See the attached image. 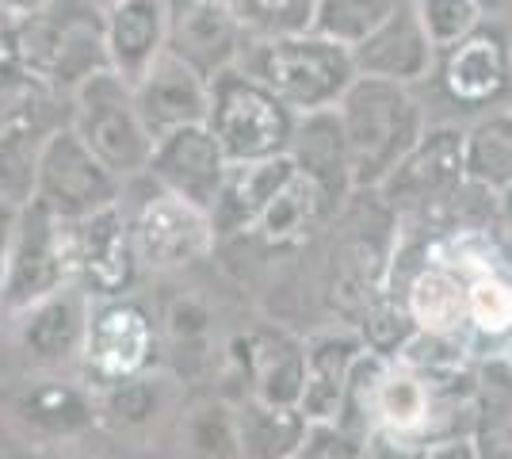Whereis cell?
Returning <instances> with one entry per match:
<instances>
[{
    "label": "cell",
    "mask_w": 512,
    "mask_h": 459,
    "mask_svg": "<svg viewBox=\"0 0 512 459\" xmlns=\"http://www.w3.org/2000/svg\"><path fill=\"white\" fill-rule=\"evenodd\" d=\"M20 66L50 92H73L85 77L107 69L104 4L39 0L16 20Z\"/></svg>",
    "instance_id": "obj_2"
},
{
    "label": "cell",
    "mask_w": 512,
    "mask_h": 459,
    "mask_svg": "<svg viewBox=\"0 0 512 459\" xmlns=\"http://www.w3.org/2000/svg\"><path fill=\"white\" fill-rule=\"evenodd\" d=\"M241 364L253 379V394L279 406H299L306 383V349L287 333H249L241 341Z\"/></svg>",
    "instance_id": "obj_24"
},
{
    "label": "cell",
    "mask_w": 512,
    "mask_h": 459,
    "mask_svg": "<svg viewBox=\"0 0 512 459\" xmlns=\"http://www.w3.org/2000/svg\"><path fill=\"white\" fill-rule=\"evenodd\" d=\"M226 153L218 146V138L211 134L207 123H192V127H180V131L165 134L153 142L150 157V176L153 184L169 188L172 196L188 199L199 211L211 215L214 199L222 192V180H226Z\"/></svg>",
    "instance_id": "obj_14"
},
{
    "label": "cell",
    "mask_w": 512,
    "mask_h": 459,
    "mask_svg": "<svg viewBox=\"0 0 512 459\" xmlns=\"http://www.w3.org/2000/svg\"><path fill=\"white\" fill-rule=\"evenodd\" d=\"M512 429V364L505 356H482L474 364V440L501 448Z\"/></svg>",
    "instance_id": "obj_30"
},
{
    "label": "cell",
    "mask_w": 512,
    "mask_h": 459,
    "mask_svg": "<svg viewBox=\"0 0 512 459\" xmlns=\"http://www.w3.org/2000/svg\"><path fill=\"white\" fill-rule=\"evenodd\" d=\"M363 459H425V444H409V440H394L371 429L363 437Z\"/></svg>",
    "instance_id": "obj_41"
},
{
    "label": "cell",
    "mask_w": 512,
    "mask_h": 459,
    "mask_svg": "<svg viewBox=\"0 0 512 459\" xmlns=\"http://www.w3.org/2000/svg\"><path fill=\"white\" fill-rule=\"evenodd\" d=\"M237 66L256 77L268 92H276L295 115L337 108L344 88L356 81L352 50L318 31L249 39Z\"/></svg>",
    "instance_id": "obj_3"
},
{
    "label": "cell",
    "mask_w": 512,
    "mask_h": 459,
    "mask_svg": "<svg viewBox=\"0 0 512 459\" xmlns=\"http://www.w3.org/2000/svg\"><path fill=\"white\" fill-rule=\"evenodd\" d=\"M333 215L337 211L329 207V199L321 196L318 184L295 169V173L287 176V184L268 199V207L260 211V219L253 222L249 234L264 249H295L314 230H321L325 222H333Z\"/></svg>",
    "instance_id": "obj_22"
},
{
    "label": "cell",
    "mask_w": 512,
    "mask_h": 459,
    "mask_svg": "<svg viewBox=\"0 0 512 459\" xmlns=\"http://www.w3.org/2000/svg\"><path fill=\"white\" fill-rule=\"evenodd\" d=\"M134 104L146 123V131L157 138L192 127V123H207L211 111V81L199 77L188 62H180L176 54H161L138 81H134Z\"/></svg>",
    "instance_id": "obj_16"
},
{
    "label": "cell",
    "mask_w": 512,
    "mask_h": 459,
    "mask_svg": "<svg viewBox=\"0 0 512 459\" xmlns=\"http://www.w3.org/2000/svg\"><path fill=\"white\" fill-rule=\"evenodd\" d=\"M65 276H69V261H65L62 219L46 203L31 199L27 207H20L4 249V280H0L4 306L27 310L65 287Z\"/></svg>",
    "instance_id": "obj_9"
},
{
    "label": "cell",
    "mask_w": 512,
    "mask_h": 459,
    "mask_svg": "<svg viewBox=\"0 0 512 459\" xmlns=\"http://www.w3.org/2000/svg\"><path fill=\"white\" fill-rule=\"evenodd\" d=\"M69 272L100 299H123L138 280V253L130 241L123 199L85 219H62Z\"/></svg>",
    "instance_id": "obj_11"
},
{
    "label": "cell",
    "mask_w": 512,
    "mask_h": 459,
    "mask_svg": "<svg viewBox=\"0 0 512 459\" xmlns=\"http://www.w3.org/2000/svg\"><path fill=\"white\" fill-rule=\"evenodd\" d=\"M478 4V12H482V20H497L505 23L512 16V0H474Z\"/></svg>",
    "instance_id": "obj_44"
},
{
    "label": "cell",
    "mask_w": 512,
    "mask_h": 459,
    "mask_svg": "<svg viewBox=\"0 0 512 459\" xmlns=\"http://www.w3.org/2000/svg\"><path fill=\"white\" fill-rule=\"evenodd\" d=\"M104 406L115 421L142 425L157 410V387H153V379H146V375H130L123 383L104 387Z\"/></svg>",
    "instance_id": "obj_39"
},
{
    "label": "cell",
    "mask_w": 512,
    "mask_h": 459,
    "mask_svg": "<svg viewBox=\"0 0 512 459\" xmlns=\"http://www.w3.org/2000/svg\"><path fill=\"white\" fill-rule=\"evenodd\" d=\"M486 459H512V444H501V448L486 452Z\"/></svg>",
    "instance_id": "obj_47"
},
{
    "label": "cell",
    "mask_w": 512,
    "mask_h": 459,
    "mask_svg": "<svg viewBox=\"0 0 512 459\" xmlns=\"http://www.w3.org/2000/svg\"><path fill=\"white\" fill-rule=\"evenodd\" d=\"M46 96H50V88H43L23 69L12 77H0V131L27 123V119H43Z\"/></svg>",
    "instance_id": "obj_38"
},
{
    "label": "cell",
    "mask_w": 512,
    "mask_h": 459,
    "mask_svg": "<svg viewBox=\"0 0 512 459\" xmlns=\"http://www.w3.org/2000/svg\"><path fill=\"white\" fill-rule=\"evenodd\" d=\"M123 180L104 169V161L81 142L73 123H62L46 134L39 157L35 199L46 203L58 219H85L123 199Z\"/></svg>",
    "instance_id": "obj_7"
},
{
    "label": "cell",
    "mask_w": 512,
    "mask_h": 459,
    "mask_svg": "<svg viewBox=\"0 0 512 459\" xmlns=\"http://www.w3.org/2000/svg\"><path fill=\"white\" fill-rule=\"evenodd\" d=\"M107 66L138 81L169 50V0H115L104 8Z\"/></svg>",
    "instance_id": "obj_17"
},
{
    "label": "cell",
    "mask_w": 512,
    "mask_h": 459,
    "mask_svg": "<svg viewBox=\"0 0 512 459\" xmlns=\"http://www.w3.org/2000/svg\"><path fill=\"white\" fill-rule=\"evenodd\" d=\"M20 39H16V20L0 12V77L20 73Z\"/></svg>",
    "instance_id": "obj_43"
},
{
    "label": "cell",
    "mask_w": 512,
    "mask_h": 459,
    "mask_svg": "<svg viewBox=\"0 0 512 459\" xmlns=\"http://www.w3.org/2000/svg\"><path fill=\"white\" fill-rule=\"evenodd\" d=\"M54 131L46 119H27L8 131H0V203L27 207L39 184V157H43L46 134Z\"/></svg>",
    "instance_id": "obj_27"
},
{
    "label": "cell",
    "mask_w": 512,
    "mask_h": 459,
    "mask_svg": "<svg viewBox=\"0 0 512 459\" xmlns=\"http://www.w3.org/2000/svg\"><path fill=\"white\" fill-rule=\"evenodd\" d=\"M237 440H241V459H295L306 440L310 421L302 417L299 406H279L264 398H249L237 410Z\"/></svg>",
    "instance_id": "obj_26"
},
{
    "label": "cell",
    "mask_w": 512,
    "mask_h": 459,
    "mask_svg": "<svg viewBox=\"0 0 512 459\" xmlns=\"http://www.w3.org/2000/svg\"><path fill=\"white\" fill-rule=\"evenodd\" d=\"M467 184V127L428 123L375 188L394 219H444Z\"/></svg>",
    "instance_id": "obj_5"
},
{
    "label": "cell",
    "mask_w": 512,
    "mask_h": 459,
    "mask_svg": "<svg viewBox=\"0 0 512 459\" xmlns=\"http://www.w3.org/2000/svg\"><path fill=\"white\" fill-rule=\"evenodd\" d=\"M402 299H406L421 333L463 337V329H467V284H463L459 268H451L444 257L421 264L402 291Z\"/></svg>",
    "instance_id": "obj_23"
},
{
    "label": "cell",
    "mask_w": 512,
    "mask_h": 459,
    "mask_svg": "<svg viewBox=\"0 0 512 459\" xmlns=\"http://www.w3.org/2000/svg\"><path fill=\"white\" fill-rule=\"evenodd\" d=\"M230 8L253 39L295 35V31H310L314 23V0H234Z\"/></svg>",
    "instance_id": "obj_34"
},
{
    "label": "cell",
    "mask_w": 512,
    "mask_h": 459,
    "mask_svg": "<svg viewBox=\"0 0 512 459\" xmlns=\"http://www.w3.org/2000/svg\"><path fill=\"white\" fill-rule=\"evenodd\" d=\"M501 222L509 226V234H512V184L501 192Z\"/></svg>",
    "instance_id": "obj_46"
},
{
    "label": "cell",
    "mask_w": 512,
    "mask_h": 459,
    "mask_svg": "<svg viewBox=\"0 0 512 459\" xmlns=\"http://www.w3.org/2000/svg\"><path fill=\"white\" fill-rule=\"evenodd\" d=\"M146 196L138 199V207L127 211L130 222V241H134V253L138 264H146L153 272H172V268H184V264L199 261L203 253H211L214 238V222L207 211H199L188 199L172 196L169 188L153 184L146 176Z\"/></svg>",
    "instance_id": "obj_8"
},
{
    "label": "cell",
    "mask_w": 512,
    "mask_h": 459,
    "mask_svg": "<svg viewBox=\"0 0 512 459\" xmlns=\"http://www.w3.org/2000/svg\"><path fill=\"white\" fill-rule=\"evenodd\" d=\"M287 157L295 161V169L302 176H310L318 184L321 196L329 199L333 211H341L344 199L356 192L337 108L299 115L295 119V134H291V146H287Z\"/></svg>",
    "instance_id": "obj_19"
},
{
    "label": "cell",
    "mask_w": 512,
    "mask_h": 459,
    "mask_svg": "<svg viewBox=\"0 0 512 459\" xmlns=\"http://www.w3.org/2000/svg\"><path fill=\"white\" fill-rule=\"evenodd\" d=\"M371 429L409 444L436 440V402L425 375L406 360H386L371 391Z\"/></svg>",
    "instance_id": "obj_18"
},
{
    "label": "cell",
    "mask_w": 512,
    "mask_h": 459,
    "mask_svg": "<svg viewBox=\"0 0 512 459\" xmlns=\"http://www.w3.org/2000/svg\"><path fill=\"white\" fill-rule=\"evenodd\" d=\"M363 352L360 333H325L306 345V383L299 394V410L310 425L341 421L348 375Z\"/></svg>",
    "instance_id": "obj_21"
},
{
    "label": "cell",
    "mask_w": 512,
    "mask_h": 459,
    "mask_svg": "<svg viewBox=\"0 0 512 459\" xmlns=\"http://www.w3.org/2000/svg\"><path fill=\"white\" fill-rule=\"evenodd\" d=\"M35 4H39V0H0V12L12 16V20H20L23 12H31Z\"/></svg>",
    "instance_id": "obj_45"
},
{
    "label": "cell",
    "mask_w": 512,
    "mask_h": 459,
    "mask_svg": "<svg viewBox=\"0 0 512 459\" xmlns=\"http://www.w3.org/2000/svg\"><path fill=\"white\" fill-rule=\"evenodd\" d=\"M467 284V329L490 349L509 345L512 337V280L490 264L459 272Z\"/></svg>",
    "instance_id": "obj_29"
},
{
    "label": "cell",
    "mask_w": 512,
    "mask_h": 459,
    "mask_svg": "<svg viewBox=\"0 0 512 459\" xmlns=\"http://www.w3.org/2000/svg\"><path fill=\"white\" fill-rule=\"evenodd\" d=\"M337 119H341L356 188H379L383 176L402 161V153L428 127V115L413 85L360 77V73L337 100Z\"/></svg>",
    "instance_id": "obj_1"
},
{
    "label": "cell",
    "mask_w": 512,
    "mask_h": 459,
    "mask_svg": "<svg viewBox=\"0 0 512 459\" xmlns=\"http://www.w3.org/2000/svg\"><path fill=\"white\" fill-rule=\"evenodd\" d=\"M23 414L54 437H73L92 425V402L69 383H39L23 398Z\"/></svg>",
    "instance_id": "obj_32"
},
{
    "label": "cell",
    "mask_w": 512,
    "mask_h": 459,
    "mask_svg": "<svg viewBox=\"0 0 512 459\" xmlns=\"http://www.w3.org/2000/svg\"><path fill=\"white\" fill-rule=\"evenodd\" d=\"M295 119L299 115L287 108L276 92H268L241 66L222 69L211 81L207 127L218 138L230 165L287 153L291 134H295Z\"/></svg>",
    "instance_id": "obj_6"
},
{
    "label": "cell",
    "mask_w": 512,
    "mask_h": 459,
    "mask_svg": "<svg viewBox=\"0 0 512 459\" xmlns=\"http://www.w3.org/2000/svg\"><path fill=\"white\" fill-rule=\"evenodd\" d=\"M153 349H157V333H153L150 314L138 303L123 299H107L104 306H96L88 314L85 329V368L88 375L111 387V383H123L130 375H142L150 368Z\"/></svg>",
    "instance_id": "obj_12"
},
{
    "label": "cell",
    "mask_w": 512,
    "mask_h": 459,
    "mask_svg": "<svg viewBox=\"0 0 512 459\" xmlns=\"http://www.w3.org/2000/svg\"><path fill=\"white\" fill-rule=\"evenodd\" d=\"M356 333H360L367 352H375L383 360H398L421 329L413 322L402 291H394V287L386 284L379 295H371V303L363 306V314L356 318Z\"/></svg>",
    "instance_id": "obj_31"
},
{
    "label": "cell",
    "mask_w": 512,
    "mask_h": 459,
    "mask_svg": "<svg viewBox=\"0 0 512 459\" xmlns=\"http://www.w3.org/2000/svg\"><path fill=\"white\" fill-rule=\"evenodd\" d=\"M505 360L512 364V337H509V349H505Z\"/></svg>",
    "instance_id": "obj_48"
},
{
    "label": "cell",
    "mask_w": 512,
    "mask_h": 459,
    "mask_svg": "<svg viewBox=\"0 0 512 459\" xmlns=\"http://www.w3.org/2000/svg\"><path fill=\"white\" fill-rule=\"evenodd\" d=\"M88 329V310L85 295L73 287H58L54 295L39 299L35 306H27V326H23V349L35 360H65L85 345Z\"/></svg>",
    "instance_id": "obj_25"
},
{
    "label": "cell",
    "mask_w": 512,
    "mask_h": 459,
    "mask_svg": "<svg viewBox=\"0 0 512 459\" xmlns=\"http://www.w3.org/2000/svg\"><path fill=\"white\" fill-rule=\"evenodd\" d=\"M505 444H512V429H509V440H505Z\"/></svg>",
    "instance_id": "obj_50"
},
{
    "label": "cell",
    "mask_w": 512,
    "mask_h": 459,
    "mask_svg": "<svg viewBox=\"0 0 512 459\" xmlns=\"http://www.w3.org/2000/svg\"><path fill=\"white\" fill-rule=\"evenodd\" d=\"M295 173V161L287 153L279 157H264V161H237L226 169L222 192L211 207L214 238H234V234H249L260 211L268 207V199L276 196L287 184V176Z\"/></svg>",
    "instance_id": "obj_20"
},
{
    "label": "cell",
    "mask_w": 512,
    "mask_h": 459,
    "mask_svg": "<svg viewBox=\"0 0 512 459\" xmlns=\"http://www.w3.org/2000/svg\"><path fill=\"white\" fill-rule=\"evenodd\" d=\"M165 322H169V337L176 341L180 356H184V352H188V356H203V349L211 345L214 314L203 299H195V295L172 299L169 318H165Z\"/></svg>",
    "instance_id": "obj_37"
},
{
    "label": "cell",
    "mask_w": 512,
    "mask_h": 459,
    "mask_svg": "<svg viewBox=\"0 0 512 459\" xmlns=\"http://www.w3.org/2000/svg\"><path fill=\"white\" fill-rule=\"evenodd\" d=\"M417 4V16L425 23L428 39L436 50L459 43L470 27L482 23V12L474 0H413Z\"/></svg>",
    "instance_id": "obj_36"
},
{
    "label": "cell",
    "mask_w": 512,
    "mask_h": 459,
    "mask_svg": "<svg viewBox=\"0 0 512 459\" xmlns=\"http://www.w3.org/2000/svg\"><path fill=\"white\" fill-rule=\"evenodd\" d=\"M394 4L398 0H314V23H310V31H318L325 39L344 43L352 50L363 35H371L390 16Z\"/></svg>",
    "instance_id": "obj_33"
},
{
    "label": "cell",
    "mask_w": 512,
    "mask_h": 459,
    "mask_svg": "<svg viewBox=\"0 0 512 459\" xmlns=\"http://www.w3.org/2000/svg\"><path fill=\"white\" fill-rule=\"evenodd\" d=\"M69 96H73L69 123L88 150L104 161V169H111L123 184L146 176L153 157V134L138 115L134 85L107 66L85 77Z\"/></svg>",
    "instance_id": "obj_4"
},
{
    "label": "cell",
    "mask_w": 512,
    "mask_h": 459,
    "mask_svg": "<svg viewBox=\"0 0 512 459\" xmlns=\"http://www.w3.org/2000/svg\"><path fill=\"white\" fill-rule=\"evenodd\" d=\"M436 46L428 39L425 23L413 0H398L371 35L352 46V66L360 77H383L398 85H421L436 69Z\"/></svg>",
    "instance_id": "obj_15"
},
{
    "label": "cell",
    "mask_w": 512,
    "mask_h": 459,
    "mask_svg": "<svg viewBox=\"0 0 512 459\" xmlns=\"http://www.w3.org/2000/svg\"><path fill=\"white\" fill-rule=\"evenodd\" d=\"M425 459H486L474 437H444L425 444Z\"/></svg>",
    "instance_id": "obj_42"
},
{
    "label": "cell",
    "mask_w": 512,
    "mask_h": 459,
    "mask_svg": "<svg viewBox=\"0 0 512 459\" xmlns=\"http://www.w3.org/2000/svg\"><path fill=\"white\" fill-rule=\"evenodd\" d=\"M96 4H104V8H107V4H115V0H96Z\"/></svg>",
    "instance_id": "obj_49"
},
{
    "label": "cell",
    "mask_w": 512,
    "mask_h": 459,
    "mask_svg": "<svg viewBox=\"0 0 512 459\" xmlns=\"http://www.w3.org/2000/svg\"><path fill=\"white\" fill-rule=\"evenodd\" d=\"M467 180L493 196L512 184V108L490 111L467 127Z\"/></svg>",
    "instance_id": "obj_28"
},
{
    "label": "cell",
    "mask_w": 512,
    "mask_h": 459,
    "mask_svg": "<svg viewBox=\"0 0 512 459\" xmlns=\"http://www.w3.org/2000/svg\"><path fill=\"white\" fill-rule=\"evenodd\" d=\"M249 31L222 0H169V54L214 81L222 69L241 62Z\"/></svg>",
    "instance_id": "obj_13"
},
{
    "label": "cell",
    "mask_w": 512,
    "mask_h": 459,
    "mask_svg": "<svg viewBox=\"0 0 512 459\" xmlns=\"http://www.w3.org/2000/svg\"><path fill=\"white\" fill-rule=\"evenodd\" d=\"M295 459H363V437L348 433L337 421H318L306 429Z\"/></svg>",
    "instance_id": "obj_40"
},
{
    "label": "cell",
    "mask_w": 512,
    "mask_h": 459,
    "mask_svg": "<svg viewBox=\"0 0 512 459\" xmlns=\"http://www.w3.org/2000/svg\"><path fill=\"white\" fill-rule=\"evenodd\" d=\"M184 440L195 456L203 459H241V440H237V417L226 406H207L195 410L184 425Z\"/></svg>",
    "instance_id": "obj_35"
},
{
    "label": "cell",
    "mask_w": 512,
    "mask_h": 459,
    "mask_svg": "<svg viewBox=\"0 0 512 459\" xmlns=\"http://www.w3.org/2000/svg\"><path fill=\"white\" fill-rule=\"evenodd\" d=\"M436 81L459 111H490L512 92L509 27L482 20L459 43L436 54Z\"/></svg>",
    "instance_id": "obj_10"
}]
</instances>
